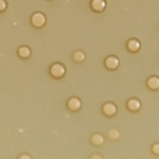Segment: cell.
I'll use <instances>...</instances> for the list:
<instances>
[{
    "instance_id": "cell-11",
    "label": "cell",
    "mask_w": 159,
    "mask_h": 159,
    "mask_svg": "<svg viewBox=\"0 0 159 159\" xmlns=\"http://www.w3.org/2000/svg\"><path fill=\"white\" fill-rule=\"evenodd\" d=\"M46 1H53V0H46Z\"/></svg>"
},
{
    "instance_id": "cell-8",
    "label": "cell",
    "mask_w": 159,
    "mask_h": 159,
    "mask_svg": "<svg viewBox=\"0 0 159 159\" xmlns=\"http://www.w3.org/2000/svg\"><path fill=\"white\" fill-rule=\"evenodd\" d=\"M85 54L80 50L76 51L74 54V58L75 60L77 61H82L85 58Z\"/></svg>"
},
{
    "instance_id": "cell-5",
    "label": "cell",
    "mask_w": 159,
    "mask_h": 159,
    "mask_svg": "<svg viewBox=\"0 0 159 159\" xmlns=\"http://www.w3.org/2000/svg\"><path fill=\"white\" fill-rule=\"evenodd\" d=\"M148 85L153 89H157L159 87V79L156 77L150 78L148 81Z\"/></svg>"
},
{
    "instance_id": "cell-4",
    "label": "cell",
    "mask_w": 159,
    "mask_h": 159,
    "mask_svg": "<svg viewBox=\"0 0 159 159\" xmlns=\"http://www.w3.org/2000/svg\"><path fill=\"white\" fill-rule=\"evenodd\" d=\"M106 63L108 67L115 68L117 67L119 64V60L116 56L111 55L106 59Z\"/></svg>"
},
{
    "instance_id": "cell-7",
    "label": "cell",
    "mask_w": 159,
    "mask_h": 159,
    "mask_svg": "<svg viewBox=\"0 0 159 159\" xmlns=\"http://www.w3.org/2000/svg\"><path fill=\"white\" fill-rule=\"evenodd\" d=\"M19 54L23 57H27L30 56V50L27 47H22L19 49Z\"/></svg>"
},
{
    "instance_id": "cell-9",
    "label": "cell",
    "mask_w": 159,
    "mask_h": 159,
    "mask_svg": "<svg viewBox=\"0 0 159 159\" xmlns=\"http://www.w3.org/2000/svg\"><path fill=\"white\" fill-rule=\"evenodd\" d=\"M6 5L5 2L3 0H0V11L3 10L5 8Z\"/></svg>"
},
{
    "instance_id": "cell-10",
    "label": "cell",
    "mask_w": 159,
    "mask_h": 159,
    "mask_svg": "<svg viewBox=\"0 0 159 159\" xmlns=\"http://www.w3.org/2000/svg\"><path fill=\"white\" fill-rule=\"evenodd\" d=\"M154 152L157 154H159V144H157L154 146L153 147Z\"/></svg>"
},
{
    "instance_id": "cell-6",
    "label": "cell",
    "mask_w": 159,
    "mask_h": 159,
    "mask_svg": "<svg viewBox=\"0 0 159 159\" xmlns=\"http://www.w3.org/2000/svg\"><path fill=\"white\" fill-rule=\"evenodd\" d=\"M129 106L132 110H137L140 108L141 104L137 100H132L129 102Z\"/></svg>"
},
{
    "instance_id": "cell-3",
    "label": "cell",
    "mask_w": 159,
    "mask_h": 159,
    "mask_svg": "<svg viewBox=\"0 0 159 159\" xmlns=\"http://www.w3.org/2000/svg\"><path fill=\"white\" fill-rule=\"evenodd\" d=\"M127 50L132 53L138 52L142 47L141 41L136 37H131L127 40L126 43Z\"/></svg>"
},
{
    "instance_id": "cell-2",
    "label": "cell",
    "mask_w": 159,
    "mask_h": 159,
    "mask_svg": "<svg viewBox=\"0 0 159 159\" xmlns=\"http://www.w3.org/2000/svg\"><path fill=\"white\" fill-rule=\"evenodd\" d=\"M107 7V0H90L89 7L91 10L96 14H101L104 12Z\"/></svg>"
},
{
    "instance_id": "cell-1",
    "label": "cell",
    "mask_w": 159,
    "mask_h": 159,
    "mask_svg": "<svg viewBox=\"0 0 159 159\" xmlns=\"http://www.w3.org/2000/svg\"><path fill=\"white\" fill-rule=\"evenodd\" d=\"M31 21L32 25L34 28L42 29L46 24L47 18L43 12L37 11L33 15Z\"/></svg>"
}]
</instances>
